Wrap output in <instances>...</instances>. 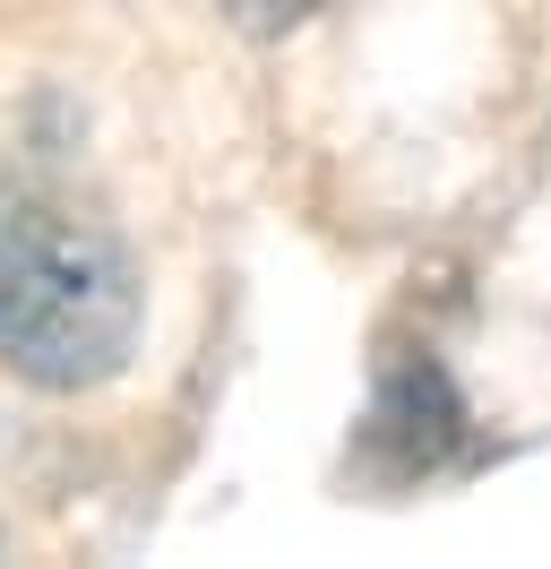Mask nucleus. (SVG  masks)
Returning a JSON list of instances; mask_svg holds the SVG:
<instances>
[{"label":"nucleus","instance_id":"f257e3e1","mask_svg":"<svg viewBox=\"0 0 551 569\" xmlns=\"http://www.w3.org/2000/svg\"><path fill=\"white\" fill-rule=\"evenodd\" d=\"M147 284L103 216L43 181H0V362L34 389H103L138 346Z\"/></svg>","mask_w":551,"mask_h":569},{"label":"nucleus","instance_id":"f03ea898","mask_svg":"<svg viewBox=\"0 0 551 569\" xmlns=\"http://www.w3.org/2000/svg\"><path fill=\"white\" fill-rule=\"evenodd\" d=\"M371 440L388 449L397 475H422V466H440L457 440H465V406L448 389V371L431 355L397 362L388 380H379V406H371Z\"/></svg>","mask_w":551,"mask_h":569},{"label":"nucleus","instance_id":"7ed1b4c3","mask_svg":"<svg viewBox=\"0 0 551 569\" xmlns=\"http://www.w3.org/2000/svg\"><path fill=\"white\" fill-rule=\"evenodd\" d=\"M241 18H259V27H293V18H310V9H328V0H233Z\"/></svg>","mask_w":551,"mask_h":569}]
</instances>
